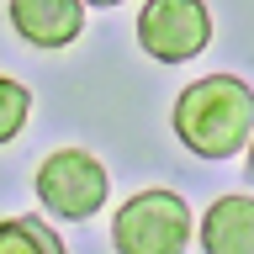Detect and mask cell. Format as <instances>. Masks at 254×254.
I'll return each instance as SVG.
<instances>
[{
  "label": "cell",
  "instance_id": "9c48e42d",
  "mask_svg": "<svg viewBox=\"0 0 254 254\" xmlns=\"http://www.w3.org/2000/svg\"><path fill=\"white\" fill-rule=\"evenodd\" d=\"M244 148H249V164H244V175H249V186H254V132H249V143H244Z\"/></svg>",
  "mask_w": 254,
  "mask_h": 254
},
{
  "label": "cell",
  "instance_id": "5b68a950",
  "mask_svg": "<svg viewBox=\"0 0 254 254\" xmlns=\"http://www.w3.org/2000/svg\"><path fill=\"white\" fill-rule=\"evenodd\" d=\"M5 11L32 48H69L85 32V0H11Z\"/></svg>",
  "mask_w": 254,
  "mask_h": 254
},
{
  "label": "cell",
  "instance_id": "30bf717a",
  "mask_svg": "<svg viewBox=\"0 0 254 254\" xmlns=\"http://www.w3.org/2000/svg\"><path fill=\"white\" fill-rule=\"evenodd\" d=\"M85 5H101V11H106V5H122V0H85Z\"/></svg>",
  "mask_w": 254,
  "mask_h": 254
},
{
  "label": "cell",
  "instance_id": "3957f363",
  "mask_svg": "<svg viewBox=\"0 0 254 254\" xmlns=\"http://www.w3.org/2000/svg\"><path fill=\"white\" fill-rule=\"evenodd\" d=\"M111 196V175L90 148H59L37 164V201L48 206V217L64 222H90Z\"/></svg>",
  "mask_w": 254,
  "mask_h": 254
},
{
  "label": "cell",
  "instance_id": "277c9868",
  "mask_svg": "<svg viewBox=\"0 0 254 254\" xmlns=\"http://www.w3.org/2000/svg\"><path fill=\"white\" fill-rule=\"evenodd\" d=\"M212 43L206 0H143L138 11V48L159 64H190Z\"/></svg>",
  "mask_w": 254,
  "mask_h": 254
},
{
  "label": "cell",
  "instance_id": "7a4b0ae2",
  "mask_svg": "<svg viewBox=\"0 0 254 254\" xmlns=\"http://www.w3.org/2000/svg\"><path fill=\"white\" fill-rule=\"evenodd\" d=\"M190 244V206L175 190H138L111 217V249L117 254H186Z\"/></svg>",
  "mask_w": 254,
  "mask_h": 254
},
{
  "label": "cell",
  "instance_id": "ba28073f",
  "mask_svg": "<svg viewBox=\"0 0 254 254\" xmlns=\"http://www.w3.org/2000/svg\"><path fill=\"white\" fill-rule=\"evenodd\" d=\"M27 117H32V90L21 79L0 74V143H11L16 132L27 127Z\"/></svg>",
  "mask_w": 254,
  "mask_h": 254
},
{
  "label": "cell",
  "instance_id": "52a82bcc",
  "mask_svg": "<svg viewBox=\"0 0 254 254\" xmlns=\"http://www.w3.org/2000/svg\"><path fill=\"white\" fill-rule=\"evenodd\" d=\"M0 254H69L48 217H5L0 222Z\"/></svg>",
  "mask_w": 254,
  "mask_h": 254
},
{
  "label": "cell",
  "instance_id": "8992f818",
  "mask_svg": "<svg viewBox=\"0 0 254 254\" xmlns=\"http://www.w3.org/2000/svg\"><path fill=\"white\" fill-rule=\"evenodd\" d=\"M201 254H254V196H217L206 206Z\"/></svg>",
  "mask_w": 254,
  "mask_h": 254
},
{
  "label": "cell",
  "instance_id": "6da1fadb",
  "mask_svg": "<svg viewBox=\"0 0 254 254\" xmlns=\"http://www.w3.org/2000/svg\"><path fill=\"white\" fill-rule=\"evenodd\" d=\"M175 138L196 159H233L254 132V90L238 74H206L190 79L175 95Z\"/></svg>",
  "mask_w": 254,
  "mask_h": 254
}]
</instances>
